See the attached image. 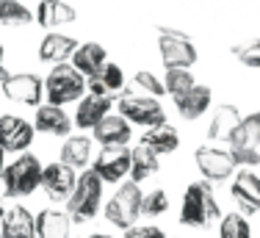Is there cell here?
<instances>
[{
  "label": "cell",
  "mask_w": 260,
  "mask_h": 238,
  "mask_svg": "<svg viewBox=\"0 0 260 238\" xmlns=\"http://www.w3.org/2000/svg\"><path fill=\"white\" fill-rule=\"evenodd\" d=\"M34 227H36V216L28 208H22V205L6 211V216L0 219V233H3V238H36Z\"/></svg>",
  "instance_id": "cell-24"
},
{
  "label": "cell",
  "mask_w": 260,
  "mask_h": 238,
  "mask_svg": "<svg viewBox=\"0 0 260 238\" xmlns=\"http://www.w3.org/2000/svg\"><path fill=\"white\" fill-rule=\"evenodd\" d=\"M91 139L100 141L103 147H127L130 141V122L119 114H108L91 130Z\"/></svg>",
  "instance_id": "cell-16"
},
{
  "label": "cell",
  "mask_w": 260,
  "mask_h": 238,
  "mask_svg": "<svg viewBox=\"0 0 260 238\" xmlns=\"http://www.w3.org/2000/svg\"><path fill=\"white\" fill-rule=\"evenodd\" d=\"M0 22L3 25H30L34 11L22 0H0Z\"/></svg>",
  "instance_id": "cell-29"
},
{
  "label": "cell",
  "mask_w": 260,
  "mask_h": 238,
  "mask_svg": "<svg viewBox=\"0 0 260 238\" xmlns=\"http://www.w3.org/2000/svg\"><path fill=\"white\" fill-rule=\"evenodd\" d=\"M219 238H252V227L246 216H241L238 211L224 214L219 219Z\"/></svg>",
  "instance_id": "cell-30"
},
{
  "label": "cell",
  "mask_w": 260,
  "mask_h": 238,
  "mask_svg": "<svg viewBox=\"0 0 260 238\" xmlns=\"http://www.w3.org/2000/svg\"><path fill=\"white\" fill-rule=\"evenodd\" d=\"M158 169H160L158 155L152 153L150 147L139 144V147L130 150V180H133V183H144V180L152 177Z\"/></svg>",
  "instance_id": "cell-28"
},
{
  "label": "cell",
  "mask_w": 260,
  "mask_h": 238,
  "mask_svg": "<svg viewBox=\"0 0 260 238\" xmlns=\"http://www.w3.org/2000/svg\"><path fill=\"white\" fill-rule=\"evenodd\" d=\"M136 86H141V89L147 92L150 97H160V95H166V89H164V80L158 78V75H152V72H147V70H141V72H136Z\"/></svg>",
  "instance_id": "cell-34"
},
{
  "label": "cell",
  "mask_w": 260,
  "mask_h": 238,
  "mask_svg": "<svg viewBox=\"0 0 260 238\" xmlns=\"http://www.w3.org/2000/svg\"><path fill=\"white\" fill-rule=\"evenodd\" d=\"M233 55L244 67H249V70H260V36L257 39H246V42H241V45H235Z\"/></svg>",
  "instance_id": "cell-33"
},
{
  "label": "cell",
  "mask_w": 260,
  "mask_h": 238,
  "mask_svg": "<svg viewBox=\"0 0 260 238\" xmlns=\"http://www.w3.org/2000/svg\"><path fill=\"white\" fill-rule=\"evenodd\" d=\"M230 194L238 205V214L241 216H252L260 214V177L249 169H241L238 174L233 177Z\"/></svg>",
  "instance_id": "cell-12"
},
{
  "label": "cell",
  "mask_w": 260,
  "mask_h": 238,
  "mask_svg": "<svg viewBox=\"0 0 260 238\" xmlns=\"http://www.w3.org/2000/svg\"><path fill=\"white\" fill-rule=\"evenodd\" d=\"M86 89H89V95H94V97H111V95H116V92L125 89V72H122L119 64L108 61L94 78L86 80Z\"/></svg>",
  "instance_id": "cell-22"
},
{
  "label": "cell",
  "mask_w": 260,
  "mask_h": 238,
  "mask_svg": "<svg viewBox=\"0 0 260 238\" xmlns=\"http://www.w3.org/2000/svg\"><path fill=\"white\" fill-rule=\"evenodd\" d=\"M169 211V194L164 189H152L150 194H144V199H141V216H160Z\"/></svg>",
  "instance_id": "cell-32"
},
{
  "label": "cell",
  "mask_w": 260,
  "mask_h": 238,
  "mask_svg": "<svg viewBox=\"0 0 260 238\" xmlns=\"http://www.w3.org/2000/svg\"><path fill=\"white\" fill-rule=\"evenodd\" d=\"M34 133L36 130L28 119L14 116V114L0 116V147H3V153L22 155L30 147V141H34Z\"/></svg>",
  "instance_id": "cell-11"
},
{
  "label": "cell",
  "mask_w": 260,
  "mask_h": 238,
  "mask_svg": "<svg viewBox=\"0 0 260 238\" xmlns=\"http://www.w3.org/2000/svg\"><path fill=\"white\" fill-rule=\"evenodd\" d=\"M3 169H6V153H3V147H0V177H3Z\"/></svg>",
  "instance_id": "cell-37"
},
{
  "label": "cell",
  "mask_w": 260,
  "mask_h": 238,
  "mask_svg": "<svg viewBox=\"0 0 260 238\" xmlns=\"http://www.w3.org/2000/svg\"><path fill=\"white\" fill-rule=\"evenodd\" d=\"M75 183H78V172L64 166L61 161L58 164H47L45 172H42V189L53 202H67L75 191Z\"/></svg>",
  "instance_id": "cell-13"
},
{
  "label": "cell",
  "mask_w": 260,
  "mask_h": 238,
  "mask_svg": "<svg viewBox=\"0 0 260 238\" xmlns=\"http://www.w3.org/2000/svg\"><path fill=\"white\" fill-rule=\"evenodd\" d=\"M0 238H3V233H0Z\"/></svg>",
  "instance_id": "cell-40"
},
{
  "label": "cell",
  "mask_w": 260,
  "mask_h": 238,
  "mask_svg": "<svg viewBox=\"0 0 260 238\" xmlns=\"http://www.w3.org/2000/svg\"><path fill=\"white\" fill-rule=\"evenodd\" d=\"M141 144L150 147L155 155H169V153H175V150L180 147V133L166 122V125H160V128L147 130V133L141 136Z\"/></svg>",
  "instance_id": "cell-27"
},
{
  "label": "cell",
  "mask_w": 260,
  "mask_h": 238,
  "mask_svg": "<svg viewBox=\"0 0 260 238\" xmlns=\"http://www.w3.org/2000/svg\"><path fill=\"white\" fill-rule=\"evenodd\" d=\"M6 216V208H3V205H0V219H3Z\"/></svg>",
  "instance_id": "cell-39"
},
{
  "label": "cell",
  "mask_w": 260,
  "mask_h": 238,
  "mask_svg": "<svg viewBox=\"0 0 260 238\" xmlns=\"http://www.w3.org/2000/svg\"><path fill=\"white\" fill-rule=\"evenodd\" d=\"M91 144L94 139L89 136H67V141L61 144V164L70 169H86V164L91 161Z\"/></svg>",
  "instance_id": "cell-26"
},
{
  "label": "cell",
  "mask_w": 260,
  "mask_h": 238,
  "mask_svg": "<svg viewBox=\"0 0 260 238\" xmlns=\"http://www.w3.org/2000/svg\"><path fill=\"white\" fill-rule=\"evenodd\" d=\"M194 161H197V169L202 172V177L208 183H221V180H230L235 174V164H233L227 150L202 144V147L194 150Z\"/></svg>",
  "instance_id": "cell-9"
},
{
  "label": "cell",
  "mask_w": 260,
  "mask_h": 238,
  "mask_svg": "<svg viewBox=\"0 0 260 238\" xmlns=\"http://www.w3.org/2000/svg\"><path fill=\"white\" fill-rule=\"evenodd\" d=\"M103 180L97 177L91 169H83L78 174V183H75V191L72 197L67 199V216L72 222L83 224V222H91L103 208Z\"/></svg>",
  "instance_id": "cell-3"
},
{
  "label": "cell",
  "mask_w": 260,
  "mask_h": 238,
  "mask_svg": "<svg viewBox=\"0 0 260 238\" xmlns=\"http://www.w3.org/2000/svg\"><path fill=\"white\" fill-rule=\"evenodd\" d=\"M175 238H180V235H175Z\"/></svg>",
  "instance_id": "cell-41"
},
{
  "label": "cell",
  "mask_w": 260,
  "mask_h": 238,
  "mask_svg": "<svg viewBox=\"0 0 260 238\" xmlns=\"http://www.w3.org/2000/svg\"><path fill=\"white\" fill-rule=\"evenodd\" d=\"M9 75H11V72H6V67H3V45H0V83H3Z\"/></svg>",
  "instance_id": "cell-36"
},
{
  "label": "cell",
  "mask_w": 260,
  "mask_h": 238,
  "mask_svg": "<svg viewBox=\"0 0 260 238\" xmlns=\"http://www.w3.org/2000/svg\"><path fill=\"white\" fill-rule=\"evenodd\" d=\"M210 100H213V89L205 86V83H197L194 89H188L185 95L175 97V108L183 119L194 122V119H200L210 108Z\"/></svg>",
  "instance_id": "cell-19"
},
{
  "label": "cell",
  "mask_w": 260,
  "mask_h": 238,
  "mask_svg": "<svg viewBox=\"0 0 260 238\" xmlns=\"http://www.w3.org/2000/svg\"><path fill=\"white\" fill-rule=\"evenodd\" d=\"M105 64H108V53H105V47L100 42H80V47L75 50V55H72V67H75L86 80L94 78Z\"/></svg>",
  "instance_id": "cell-21"
},
{
  "label": "cell",
  "mask_w": 260,
  "mask_h": 238,
  "mask_svg": "<svg viewBox=\"0 0 260 238\" xmlns=\"http://www.w3.org/2000/svg\"><path fill=\"white\" fill-rule=\"evenodd\" d=\"M70 233H72V219L67 216V211L45 208L36 216V227H34L36 238H70Z\"/></svg>",
  "instance_id": "cell-23"
},
{
  "label": "cell",
  "mask_w": 260,
  "mask_h": 238,
  "mask_svg": "<svg viewBox=\"0 0 260 238\" xmlns=\"http://www.w3.org/2000/svg\"><path fill=\"white\" fill-rule=\"evenodd\" d=\"M194 86H197V80L191 75V70H166L164 75V89H166V95H172V100L185 95Z\"/></svg>",
  "instance_id": "cell-31"
},
{
  "label": "cell",
  "mask_w": 260,
  "mask_h": 238,
  "mask_svg": "<svg viewBox=\"0 0 260 238\" xmlns=\"http://www.w3.org/2000/svg\"><path fill=\"white\" fill-rule=\"evenodd\" d=\"M80 47V42L75 39V36H67V34H47L45 39L39 42V61L42 64H70V58L75 55V50Z\"/></svg>",
  "instance_id": "cell-14"
},
{
  "label": "cell",
  "mask_w": 260,
  "mask_h": 238,
  "mask_svg": "<svg viewBox=\"0 0 260 238\" xmlns=\"http://www.w3.org/2000/svg\"><path fill=\"white\" fill-rule=\"evenodd\" d=\"M158 50H160V61H164L166 70H191L197 64V58H200L188 34L169 28V25H158Z\"/></svg>",
  "instance_id": "cell-5"
},
{
  "label": "cell",
  "mask_w": 260,
  "mask_h": 238,
  "mask_svg": "<svg viewBox=\"0 0 260 238\" xmlns=\"http://www.w3.org/2000/svg\"><path fill=\"white\" fill-rule=\"evenodd\" d=\"M227 144H230V153H260V111L241 116Z\"/></svg>",
  "instance_id": "cell-15"
},
{
  "label": "cell",
  "mask_w": 260,
  "mask_h": 238,
  "mask_svg": "<svg viewBox=\"0 0 260 238\" xmlns=\"http://www.w3.org/2000/svg\"><path fill=\"white\" fill-rule=\"evenodd\" d=\"M83 95H86V78H83V75H80L72 64H58V67H53L50 75L45 78V97H47V105L64 108L67 103L83 100Z\"/></svg>",
  "instance_id": "cell-4"
},
{
  "label": "cell",
  "mask_w": 260,
  "mask_h": 238,
  "mask_svg": "<svg viewBox=\"0 0 260 238\" xmlns=\"http://www.w3.org/2000/svg\"><path fill=\"white\" fill-rule=\"evenodd\" d=\"M0 89H3V97H9L11 103L30 105V108H39L42 97H45V83H42V78L34 72L9 75V78L0 83Z\"/></svg>",
  "instance_id": "cell-8"
},
{
  "label": "cell",
  "mask_w": 260,
  "mask_h": 238,
  "mask_svg": "<svg viewBox=\"0 0 260 238\" xmlns=\"http://www.w3.org/2000/svg\"><path fill=\"white\" fill-rule=\"evenodd\" d=\"M141 199H144V194H141L139 183L127 180V183H122L119 189L114 191V197L108 199V205H105V219H108L111 224H116V227H122V230L136 227V222H139V216H141Z\"/></svg>",
  "instance_id": "cell-6"
},
{
  "label": "cell",
  "mask_w": 260,
  "mask_h": 238,
  "mask_svg": "<svg viewBox=\"0 0 260 238\" xmlns=\"http://www.w3.org/2000/svg\"><path fill=\"white\" fill-rule=\"evenodd\" d=\"M91 172L103 183H122L130 174V150L127 147H103L97 153Z\"/></svg>",
  "instance_id": "cell-10"
},
{
  "label": "cell",
  "mask_w": 260,
  "mask_h": 238,
  "mask_svg": "<svg viewBox=\"0 0 260 238\" xmlns=\"http://www.w3.org/2000/svg\"><path fill=\"white\" fill-rule=\"evenodd\" d=\"M42 172H45V166H42V161L36 158L34 153L17 155V158L11 161V164H6V169H3V177H0L3 194L11 199L34 194L42 186Z\"/></svg>",
  "instance_id": "cell-2"
},
{
  "label": "cell",
  "mask_w": 260,
  "mask_h": 238,
  "mask_svg": "<svg viewBox=\"0 0 260 238\" xmlns=\"http://www.w3.org/2000/svg\"><path fill=\"white\" fill-rule=\"evenodd\" d=\"M78 11L64 0H39L34 11V22H39L42 28H64V25L75 22Z\"/></svg>",
  "instance_id": "cell-18"
},
{
  "label": "cell",
  "mask_w": 260,
  "mask_h": 238,
  "mask_svg": "<svg viewBox=\"0 0 260 238\" xmlns=\"http://www.w3.org/2000/svg\"><path fill=\"white\" fill-rule=\"evenodd\" d=\"M125 238H166V233L155 224H136V227L125 230Z\"/></svg>",
  "instance_id": "cell-35"
},
{
  "label": "cell",
  "mask_w": 260,
  "mask_h": 238,
  "mask_svg": "<svg viewBox=\"0 0 260 238\" xmlns=\"http://www.w3.org/2000/svg\"><path fill=\"white\" fill-rule=\"evenodd\" d=\"M89 238H114V235H105V233H91Z\"/></svg>",
  "instance_id": "cell-38"
},
{
  "label": "cell",
  "mask_w": 260,
  "mask_h": 238,
  "mask_svg": "<svg viewBox=\"0 0 260 238\" xmlns=\"http://www.w3.org/2000/svg\"><path fill=\"white\" fill-rule=\"evenodd\" d=\"M108 114H111V97L86 95L78 103V111H75V116H72V122H75V128H80V130H94Z\"/></svg>",
  "instance_id": "cell-17"
},
{
  "label": "cell",
  "mask_w": 260,
  "mask_h": 238,
  "mask_svg": "<svg viewBox=\"0 0 260 238\" xmlns=\"http://www.w3.org/2000/svg\"><path fill=\"white\" fill-rule=\"evenodd\" d=\"M72 116L64 108H55V105H39L34 116V130L47 136H70L72 130Z\"/></svg>",
  "instance_id": "cell-20"
},
{
  "label": "cell",
  "mask_w": 260,
  "mask_h": 238,
  "mask_svg": "<svg viewBox=\"0 0 260 238\" xmlns=\"http://www.w3.org/2000/svg\"><path fill=\"white\" fill-rule=\"evenodd\" d=\"M238 122H241V111L235 108V105H230V103L219 105V108L210 114L208 139L210 141H227V139H230V133L238 128Z\"/></svg>",
  "instance_id": "cell-25"
},
{
  "label": "cell",
  "mask_w": 260,
  "mask_h": 238,
  "mask_svg": "<svg viewBox=\"0 0 260 238\" xmlns=\"http://www.w3.org/2000/svg\"><path fill=\"white\" fill-rule=\"evenodd\" d=\"M119 116H125L130 125H144L147 130L166 125L164 108L150 95H130V92H125L119 100Z\"/></svg>",
  "instance_id": "cell-7"
},
{
  "label": "cell",
  "mask_w": 260,
  "mask_h": 238,
  "mask_svg": "<svg viewBox=\"0 0 260 238\" xmlns=\"http://www.w3.org/2000/svg\"><path fill=\"white\" fill-rule=\"evenodd\" d=\"M219 219V202H216L213 186L208 180L185 186L180 202V224L185 227H210Z\"/></svg>",
  "instance_id": "cell-1"
}]
</instances>
